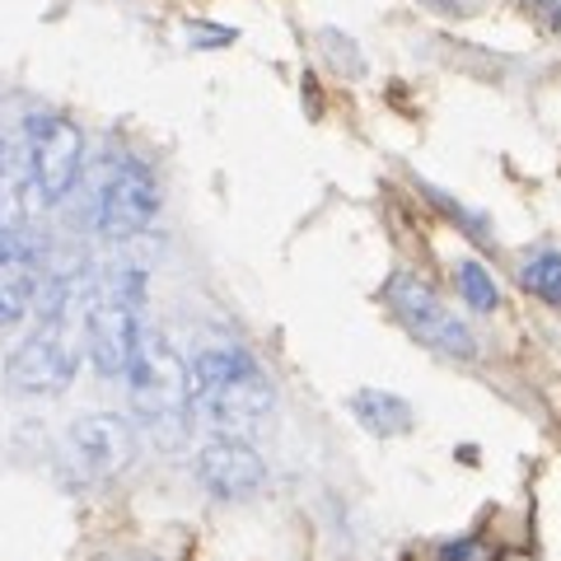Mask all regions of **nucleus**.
Returning a JSON list of instances; mask_svg holds the SVG:
<instances>
[{
    "instance_id": "5",
    "label": "nucleus",
    "mask_w": 561,
    "mask_h": 561,
    "mask_svg": "<svg viewBox=\"0 0 561 561\" xmlns=\"http://www.w3.org/2000/svg\"><path fill=\"white\" fill-rule=\"evenodd\" d=\"M154 216H160V179L146 160L117 154L94 197V230L103 239H136L150 230Z\"/></svg>"
},
{
    "instance_id": "8",
    "label": "nucleus",
    "mask_w": 561,
    "mask_h": 561,
    "mask_svg": "<svg viewBox=\"0 0 561 561\" xmlns=\"http://www.w3.org/2000/svg\"><path fill=\"white\" fill-rule=\"evenodd\" d=\"M47 286V239L28 220L0 230V328L24 323Z\"/></svg>"
},
{
    "instance_id": "10",
    "label": "nucleus",
    "mask_w": 561,
    "mask_h": 561,
    "mask_svg": "<svg viewBox=\"0 0 561 561\" xmlns=\"http://www.w3.org/2000/svg\"><path fill=\"white\" fill-rule=\"evenodd\" d=\"M351 416H356L370 435H379V440L412 431V408H408V402H402L398 393H383V389H360V393H351Z\"/></svg>"
},
{
    "instance_id": "16",
    "label": "nucleus",
    "mask_w": 561,
    "mask_h": 561,
    "mask_svg": "<svg viewBox=\"0 0 561 561\" xmlns=\"http://www.w3.org/2000/svg\"><path fill=\"white\" fill-rule=\"evenodd\" d=\"M468 552H478V542H454V548H445L440 561H468Z\"/></svg>"
},
{
    "instance_id": "13",
    "label": "nucleus",
    "mask_w": 561,
    "mask_h": 561,
    "mask_svg": "<svg viewBox=\"0 0 561 561\" xmlns=\"http://www.w3.org/2000/svg\"><path fill=\"white\" fill-rule=\"evenodd\" d=\"M323 51L332 57V66H342V61H346V76H360V70H365L360 51L351 47V38H346V33H337V28H323Z\"/></svg>"
},
{
    "instance_id": "9",
    "label": "nucleus",
    "mask_w": 561,
    "mask_h": 561,
    "mask_svg": "<svg viewBox=\"0 0 561 561\" xmlns=\"http://www.w3.org/2000/svg\"><path fill=\"white\" fill-rule=\"evenodd\" d=\"M197 482L216 501H249L267 486V463L249 440H206L197 454Z\"/></svg>"
},
{
    "instance_id": "1",
    "label": "nucleus",
    "mask_w": 561,
    "mask_h": 561,
    "mask_svg": "<svg viewBox=\"0 0 561 561\" xmlns=\"http://www.w3.org/2000/svg\"><path fill=\"white\" fill-rule=\"evenodd\" d=\"M187 383H192V416L216 440H249L276 412V389L253 360V351L239 342H206L192 351L187 360Z\"/></svg>"
},
{
    "instance_id": "14",
    "label": "nucleus",
    "mask_w": 561,
    "mask_h": 561,
    "mask_svg": "<svg viewBox=\"0 0 561 561\" xmlns=\"http://www.w3.org/2000/svg\"><path fill=\"white\" fill-rule=\"evenodd\" d=\"M234 38L239 33L225 24H187V47H230Z\"/></svg>"
},
{
    "instance_id": "11",
    "label": "nucleus",
    "mask_w": 561,
    "mask_h": 561,
    "mask_svg": "<svg viewBox=\"0 0 561 561\" xmlns=\"http://www.w3.org/2000/svg\"><path fill=\"white\" fill-rule=\"evenodd\" d=\"M454 280H459V295L478 309V313H491L501 305V290H496V280H491V272L482 267V262H459V272H454Z\"/></svg>"
},
{
    "instance_id": "3",
    "label": "nucleus",
    "mask_w": 561,
    "mask_h": 561,
    "mask_svg": "<svg viewBox=\"0 0 561 561\" xmlns=\"http://www.w3.org/2000/svg\"><path fill=\"white\" fill-rule=\"evenodd\" d=\"M140 332H146V272H103L90 295V365L103 379H127Z\"/></svg>"
},
{
    "instance_id": "2",
    "label": "nucleus",
    "mask_w": 561,
    "mask_h": 561,
    "mask_svg": "<svg viewBox=\"0 0 561 561\" xmlns=\"http://www.w3.org/2000/svg\"><path fill=\"white\" fill-rule=\"evenodd\" d=\"M127 393H131V416L136 426L150 435L160 449H183L192 435V383H187V360L169 346L164 332L146 328L136 346V360L127 370Z\"/></svg>"
},
{
    "instance_id": "12",
    "label": "nucleus",
    "mask_w": 561,
    "mask_h": 561,
    "mask_svg": "<svg viewBox=\"0 0 561 561\" xmlns=\"http://www.w3.org/2000/svg\"><path fill=\"white\" fill-rule=\"evenodd\" d=\"M524 290H534L538 300H548V305H561V253H538L524 262Z\"/></svg>"
},
{
    "instance_id": "6",
    "label": "nucleus",
    "mask_w": 561,
    "mask_h": 561,
    "mask_svg": "<svg viewBox=\"0 0 561 561\" xmlns=\"http://www.w3.org/2000/svg\"><path fill=\"white\" fill-rule=\"evenodd\" d=\"M389 305L402 319V328H408L416 342H426L431 351H445V356H459V360L478 356V337L468 332V323L421 276L398 272L389 280Z\"/></svg>"
},
{
    "instance_id": "4",
    "label": "nucleus",
    "mask_w": 561,
    "mask_h": 561,
    "mask_svg": "<svg viewBox=\"0 0 561 561\" xmlns=\"http://www.w3.org/2000/svg\"><path fill=\"white\" fill-rule=\"evenodd\" d=\"M20 136H24V164H28V206H61L76 192L84 169L80 127L51 108H28Z\"/></svg>"
},
{
    "instance_id": "15",
    "label": "nucleus",
    "mask_w": 561,
    "mask_h": 561,
    "mask_svg": "<svg viewBox=\"0 0 561 561\" xmlns=\"http://www.w3.org/2000/svg\"><path fill=\"white\" fill-rule=\"evenodd\" d=\"M529 5H534L552 28H561V0H529Z\"/></svg>"
},
{
    "instance_id": "7",
    "label": "nucleus",
    "mask_w": 561,
    "mask_h": 561,
    "mask_svg": "<svg viewBox=\"0 0 561 561\" xmlns=\"http://www.w3.org/2000/svg\"><path fill=\"white\" fill-rule=\"evenodd\" d=\"M136 421L117 412H90L70 421L66 431V463L80 482H108L136 463Z\"/></svg>"
}]
</instances>
